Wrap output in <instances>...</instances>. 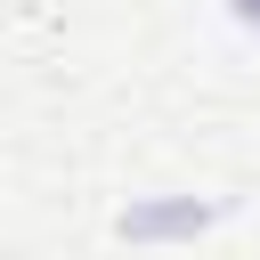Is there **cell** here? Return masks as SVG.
Here are the masks:
<instances>
[{
	"instance_id": "obj_1",
	"label": "cell",
	"mask_w": 260,
	"mask_h": 260,
	"mask_svg": "<svg viewBox=\"0 0 260 260\" xmlns=\"http://www.w3.org/2000/svg\"><path fill=\"white\" fill-rule=\"evenodd\" d=\"M236 8H244V16H252V24H260V0H236Z\"/></svg>"
}]
</instances>
